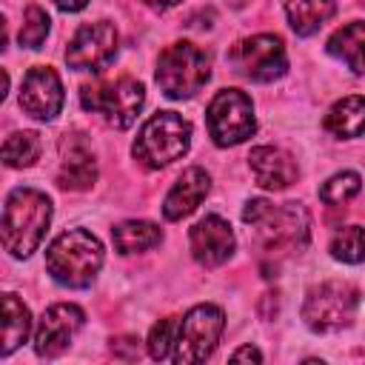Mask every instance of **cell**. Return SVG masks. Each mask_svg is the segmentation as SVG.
<instances>
[{
    "label": "cell",
    "instance_id": "obj_1",
    "mask_svg": "<svg viewBox=\"0 0 365 365\" xmlns=\"http://www.w3.org/2000/svg\"><path fill=\"white\" fill-rule=\"evenodd\" d=\"M51 220V200L34 188H14L3 208V245L11 257H29Z\"/></svg>",
    "mask_w": 365,
    "mask_h": 365
},
{
    "label": "cell",
    "instance_id": "obj_2",
    "mask_svg": "<svg viewBox=\"0 0 365 365\" xmlns=\"http://www.w3.org/2000/svg\"><path fill=\"white\" fill-rule=\"evenodd\" d=\"M242 220L257 231L259 245L271 254L297 251L308 242V211L297 202L271 205L268 200H251L242 208Z\"/></svg>",
    "mask_w": 365,
    "mask_h": 365
},
{
    "label": "cell",
    "instance_id": "obj_3",
    "mask_svg": "<svg viewBox=\"0 0 365 365\" xmlns=\"http://www.w3.org/2000/svg\"><path fill=\"white\" fill-rule=\"evenodd\" d=\"M103 265V245L86 228L63 231L46 251L48 274L68 288H86Z\"/></svg>",
    "mask_w": 365,
    "mask_h": 365
},
{
    "label": "cell",
    "instance_id": "obj_4",
    "mask_svg": "<svg viewBox=\"0 0 365 365\" xmlns=\"http://www.w3.org/2000/svg\"><path fill=\"white\" fill-rule=\"evenodd\" d=\"M188 145H191V123L177 111H157L143 123L134 140V157L145 168H163L180 160L188 151Z\"/></svg>",
    "mask_w": 365,
    "mask_h": 365
},
{
    "label": "cell",
    "instance_id": "obj_5",
    "mask_svg": "<svg viewBox=\"0 0 365 365\" xmlns=\"http://www.w3.org/2000/svg\"><path fill=\"white\" fill-rule=\"evenodd\" d=\"M359 291L348 279H325L308 291L302 302V319L317 334H334L354 322Z\"/></svg>",
    "mask_w": 365,
    "mask_h": 365
},
{
    "label": "cell",
    "instance_id": "obj_6",
    "mask_svg": "<svg viewBox=\"0 0 365 365\" xmlns=\"http://www.w3.org/2000/svg\"><path fill=\"white\" fill-rule=\"evenodd\" d=\"M208 77H211V60L194 43H174L163 48L157 60V83L174 100L197 94L208 83Z\"/></svg>",
    "mask_w": 365,
    "mask_h": 365
},
{
    "label": "cell",
    "instance_id": "obj_7",
    "mask_svg": "<svg viewBox=\"0 0 365 365\" xmlns=\"http://www.w3.org/2000/svg\"><path fill=\"white\" fill-rule=\"evenodd\" d=\"M83 108L86 111H97L103 114L111 125L117 128H128L145 100V88L140 80L134 77H120L114 83H100V86H83L80 91Z\"/></svg>",
    "mask_w": 365,
    "mask_h": 365
},
{
    "label": "cell",
    "instance_id": "obj_8",
    "mask_svg": "<svg viewBox=\"0 0 365 365\" xmlns=\"http://www.w3.org/2000/svg\"><path fill=\"white\" fill-rule=\"evenodd\" d=\"M222 328H225V314L217 305H194L180 319L171 359L180 365L182 362H202L217 348Z\"/></svg>",
    "mask_w": 365,
    "mask_h": 365
},
{
    "label": "cell",
    "instance_id": "obj_9",
    "mask_svg": "<svg viewBox=\"0 0 365 365\" xmlns=\"http://www.w3.org/2000/svg\"><path fill=\"white\" fill-rule=\"evenodd\" d=\"M228 63L237 74L257 80V83H271L282 77L288 68L285 46L277 34H254V37L240 40L237 46H231Z\"/></svg>",
    "mask_w": 365,
    "mask_h": 365
},
{
    "label": "cell",
    "instance_id": "obj_10",
    "mask_svg": "<svg viewBox=\"0 0 365 365\" xmlns=\"http://www.w3.org/2000/svg\"><path fill=\"white\" fill-rule=\"evenodd\" d=\"M205 120H208V134L214 137L217 145H237L248 140L257 128L251 97L237 88H222L208 103Z\"/></svg>",
    "mask_w": 365,
    "mask_h": 365
},
{
    "label": "cell",
    "instance_id": "obj_11",
    "mask_svg": "<svg viewBox=\"0 0 365 365\" xmlns=\"http://www.w3.org/2000/svg\"><path fill=\"white\" fill-rule=\"evenodd\" d=\"M117 51V29L106 20L86 23L77 29L66 48V63L74 71H97L103 68Z\"/></svg>",
    "mask_w": 365,
    "mask_h": 365
},
{
    "label": "cell",
    "instance_id": "obj_12",
    "mask_svg": "<svg viewBox=\"0 0 365 365\" xmlns=\"http://www.w3.org/2000/svg\"><path fill=\"white\" fill-rule=\"evenodd\" d=\"M20 108L34 120H54L63 108V83L54 68L34 66L23 77Z\"/></svg>",
    "mask_w": 365,
    "mask_h": 365
},
{
    "label": "cell",
    "instance_id": "obj_13",
    "mask_svg": "<svg viewBox=\"0 0 365 365\" xmlns=\"http://www.w3.org/2000/svg\"><path fill=\"white\" fill-rule=\"evenodd\" d=\"M86 314L71 305V302H57L51 308H46V314L40 317V325L34 331V351L40 356H57L68 348L71 336L83 328Z\"/></svg>",
    "mask_w": 365,
    "mask_h": 365
},
{
    "label": "cell",
    "instance_id": "obj_14",
    "mask_svg": "<svg viewBox=\"0 0 365 365\" xmlns=\"http://www.w3.org/2000/svg\"><path fill=\"white\" fill-rule=\"evenodd\" d=\"M191 254L205 268L222 265L234 254V231H231V225L217 214L202 217L191 228Z\"/></svg>",
    "mask_w": 365,
    "mask_h": 365
},
{
    "label": "cell",
    "instance_id": "obj_15",
    "mask_svg": "<svg viewBox=\"0 0 365 365\" xmlns=\"http://www.w3.org/2000/svg\"><path fill=\"white\" fill-rule=\"evenodd\" d=\"M97 180V165H94V154L88 148V143L83 140V134H66L60 143V174L57 182L63 188H74L83 191Z\"/></svg>",
    "mask_w": 365,
    "mask_h": 365
},
{
    "label": "cell",
    "instance_id": "obj_16",
    "mask_svg": "<svg viewBox=\"0 0 365 365\" xmlns=\"http://www.w3.org/2000/svg\"><path fill=\"white\" fill-rule=\"evenodd\" d=\"M251 171L257 185L268 188V191H282L297 180V163L288 151L274 148V145H257L248 154Z\"/></svg>",
    "mask_w": 365,
    "mask_h": 365
},
{
    "label": "cell",
    "instance_id": "obj_17",
    "mask_svg": "<svg viewBox=\"0 0 365 365\" xmlns=\"http://www.w3.org/2000/svg\"><path fill=\"white\" fill-rule=\"evenodd\" d=\"M208 182L211 180H208V174L202 168H197V165L185 168L177 177V182L171 185V191H168V197L163 202L165 220H182V217H188L202 202V197L208 194Z\"/></svg>",
    "mask_w": 365,
    "mask_h": 365
},
{
    "label": "cell",
    "instance_id": "obj_18",
    "mask_svg": "<svg viewBox=\"0 0 365 365\" xmlns=\"http://www.w3.org/2000/svg\"><path fill=\"white\" fill-rule=\"evenodd\" d=\"M328 51L339 57L354 74L365 77V23H348L328 40Z\"/></svg>",
    "mask_w": 365,
    "mask_h": 365
},
{
    "label": "cell",
    "instance_id": "obj_19",
    "mask_svg": "<svg viewBox=\"0 0 365 365\" xmlns=\"http://www.w3.org/2000/svg\"><path fill=\"white\" fill-rule=\"evenodd\" d=\"M325 128L334 137H359L365 131V97L351 94L336 100L325 114Z\"/></svg>",
    "mask_w": 365,
    "mask_h": 365
},
{
    "label": "cell",
    "instance_id": "obj_20",
    "mask_svg": "<svg viewBox=\"0 0 365 365\" xmlns=\"http://www.w3.org/2000/svg\"><path fill=\"white\" fill-rule=\"evenodd\" d=\"M334 11H336L334 0H285L288 23L302 37L314 34L322 23H328L334 17Z\"/></svg>",
    "mask_w": 365,
    "mask_h": 365
},
{
    "label": "cell",
    "instance_id": "obj_21",
    "mask_svg": "<svg viewBox=\"0 0 365 365\" xmlns=\"http://www.w3.org/2000/svg\"><path fill=\"white\" fill-rule=\"evenodd\" d=\"M111 240H114V248L120 254H134V251H148L154 248L163 234L154 222H145V220H128V222H120L117 228H111Z\"/></svg>",
    "mask_w": 365,
    "mask_h": 365
},
{
    "label": "cell",
    "instance_id": "obj_22",
    "mask_svg": "<svg viewBox=\"0 0 365 365\" xmlns=\"http://www.w3.org/2000/svg\"><path fill=\"white\" fill-rule=\"evenodd\" d=\"M29 328H31L29 308H26L14 294H6V297H3V348H0L3 356L11 354L17 345L26 342Z\"/></svg>",
    "mask_w": 365,
    "mask_h": 365
},
{
    "label": "cell",
    "instance_id": "obj_23",
    "mask_svg": "<svg viewBox=\"0 0 365 365\" xmlns=\"http://www.w3.org/2000/svg\"><path fill=\"white\" fill-rule=\"evenodd\" d=\"M40 157V137L34 131H14L3 143V163L9 168H26Z\"/></svg>",
    "mask_w": 365,
    "mask_h": 365
},
{
    "label": "cell",
    "instance_id": "obj_24",
    "mask_svg": "<svg viewBox=\"0 0 365 365\" xmlns=\"http://www.w3.org/2000/svg\"><path fill=\"white\" fill-rule=\"evenodd\" d=\"M331 254L339 262H348V265L362 262L365 259V228H359V225L339 228L331 240Z\"/></svg>",
    "mask_w": 365,
    "mask_h": 365
},
{
    "label": "cell",
    "instance_id": "obj_25",
    "mask_svg": "<svg viewBox=\"0 0 365 365\" xmlns=\"http://www.w3.org/2000/svg\"><path fill=\"white\" fill-rule=\"evenodd\" d=\"M359 188H362V180L356 171H339L319 188V200L328 205H342V202L354 200L359 194Z\"/></svg>",
    "mask_w": 365,
    "mask_h": 365
},
{
    "label": "cell",
    "instance_id": "obj_26",
    "mask_svg": "<svg viewBox=\"0 0 365 365\" xmlns=\"http://www.w3.org/2000/svg\"><path fill=\"white\" fill-rule=\"evenodd\" d=\"M48 34V14L40 9V6H29L26 14H23V26H20V46L26 48H40V43L46 40Z\"/></svg>",
    "mask_w": 365,
    "mask_h": 365
},
{
    "label": "cell",
    "instance_id": "obj_27",
    "mask_svg": "<svg viewBox=\"0 0 365 365\" xmlns=\"http://www.w3.org/2000/svg\"><path fill=\"white\" fill-rule=\"evenodd\" d=\"M177 328H180V322H177L174 317H165V319H160V322L151 328V334H148V354H151L154 359L171 356L174 339H177Z\"/></svg>",
    "mask_w": 365,
    "mask_h": 365
},
{
    "label": "cell",
    "instance_id": "obj_28",
    "mask_svg": "<svg viewBox=\"0 0 365 365\" xmlns=\"http://www.w3.org/2000/svg\"><path fill=\"white\" fill-rule=\"evenodd\" d=\"M231 359H257V362H259L262 354H259L254 345H245V348H237V351L231 354Z\"/></svg>",
    "mask_w": 365,
    "mask_h": 365
},
{
    "label": "cell",
    "instance_id": "obj_29",
    "mask_svg": "<svg viewBox=\"0 0 365 365\" xmlns=\"http://www.w3.org/2000/svg\"><path fill=\"white\" fill-rule=\"evenodd\" d=\"M86 3H88V0H54V6L63 9V11H80Z\"/></svg>",
    "mask_w": 365,
    "mask_h": 365
},
{
    "label": "cell",
    "instance_id": "obj_30",
    "mask_svg": "<svg viewBox=\"0 0 365 365\" xmlns=\"http://www.w3.org/2000/svg\"><path fill=\"white\" fill-rule=\"evenodd\" d=\"M145 6H151V9H157V11H168V9H174L177 3H182V0H143Z\"/></svg>",
    "mask_w": 365,
    "mask_h": 365
}]
</instances>
